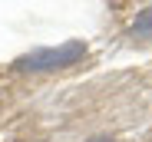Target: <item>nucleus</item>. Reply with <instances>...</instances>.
Wrapping results in <instances>:
<instances>
[{
  "label": "nucleus",
  "mask_w": 152,
  "mask_h": 142,
  "mask_svg": "<svg viewBox=\"0 0 152 142\" xmlns=\"http://www.w3.org/2000/svg\"><path fill=\"white\" fill-rule=\"evenodd\" d=\"M89 56V46L83 40H66L60 46H33L23 56H17V69L20 73H63V69L80 66Z\"/></svg>",
  "instance_id": "obj_1"
},
{
  "label": "nucleus",
  "mask_w": 152,
  "mask_h": 142,
  "mask_svg": "<svg viewBox=\"0 0 152 142\" xmlns=\"http://www.w3.org/2000/svg\"><path fill=\"white\" fill-rule=\"evenodd\" d=\"M93 142H113V139H93Z\"/></svg>",
  "instance_id": "obj_3"
},
{
  "label": "nucleus",
  "mask_w": 152,
  "mask_h": 142,
  "mask_svg": "<svg viewBox=\"0 0 152 142\" xmlns=\"http://www.w3.org/2000/svg\"><path fill=\"white\" fill-rule=\"evenodd\" d=\"M132 36H139V40H152V7H145V10H139L136 13V20H132Z\"/></svg>",
  "instance_id": "obj_2"
}]
</instances>
